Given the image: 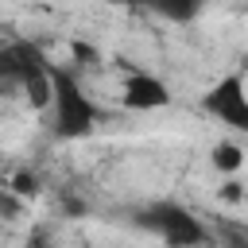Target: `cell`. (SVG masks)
<instances>
[{
	"label": "cell",
	"instance_id": "6da1fadb",
	"mask_svg": "<svg viewBox=\"0 0 248 248\" xmlns=\"http://www.w3.org/2000/svg\"><path fill=\"white\" fill-rule=\"evenodd\" d=\"M50 85H54V97H50V136L54 140H85L97 124H101V105L85 93V85L78 81L74 70H62V66H50Z\"/></svg>",
	"mask_w": 248,
	"mask_h": 248
},
{
	"label": "cell",
	"instance_id": "7a4b0ae2",
	"mask_svg": "<svg viewBox=\"0 0 248 248\" xmlns=\"http://www.w3.org/2000/svg\"><path fill=\"white\" fill-rule=\"evenodd\" d=\"M132 221L147 229L151 236H159L163 248H205L209 244V229L202 225V217H194L178 202H147L132 213Z\"/></svg>",
	"mask_w": 248,
	"mask_h": 248
},
{
	"label": "cell",
	"instance_id": "3957f363",
	"mask_svg": "<svg viewBox=\"0 0 248 248\" xmlns=\"http://www.w3.org/2000/svg\"><path fill=\"white\" fill-rule=\"evenodd\" d=\"M202 108L217 124H225L232 132H248V81H244V74L232 70V74L217 78L202 93Z\"/></svg>",
	"mask_w": 248,
	"mask_h": 248
},
{
	"label": "cell",
	"instance_id": "277c9868",
	"mask_svg": "<svg viewBox=\"0 0 248 248\" xmlns=\"http://www.w3.org/2000/svg\"><path fill=\"white\" fill-rule=\"evenodd\" d=\"M50 70V62H46V54L35 46V43H27V39H16V43H4L0 46V85L8 89V85H23L27 78H35V74H46Z\"/></svg>",
	"mask_w": 248,
	"mask_h": 248
},
{
	"label": "cell",
	"instance_id": "5b68a950",
	"mask_svg": "<svg viewBox=\"0 0 248 248\" xmlns=\"http://www.w3.org/2000/svg\"><path fill=\"white\" fill-rule=\"evenodd\" d=\"M120 101L132 112H155V108H167L174 101V93H170V85L163 78H155L147 70H132L124 78V85H120Z\"/></svg>",
	"mask_w": 248,
	"mask_h": 248
},
{
	"label": "cell",
	"instance_id": "8992f818",
	"mask_svg": "<svg viewBox=\"0 0 248 248\" xmlns=\"http://www.w3.org/2000/svg\"><path fill=\"white\" fill-rule=\"evenodd\" d=\"M143 8L151 16H159L163 23H174V27H186L202 16L205 0H143Z\"/></svg>",
	"mask_w": 248,
	"mask_h": 248
},
{
	"label": "cell",
	"instance_id": "52a82bcc",
	"mask_svg": "<svg viewBox=\"0 0 248 248\" xmlns=\"http://www.w3.org/2000/svg\"><path fill=\"white\" fill-rule=\"evenodd\" d=\"M244 163H248V151H244L236 140H217V143L209 147V167H213L217 174H225V178H232Z\"/></svg>",
	"mask_w": 248,
	"mask_h": 248
},
{
	"label": "cell",
	"instance_id": "ba28073f",
	"mask_svg": "<svg viewBox=\"0 0 248 248\" xmlns=\"http://www.w3.org/2000/svg\"><path fill=\"white\" fill-rule=\"evenodd\" d=\"M19 93H23V101H27L35 112H46V108H50V97H54L50 70H46V74H35V78H27V81L19 85Z\"/></svg>",
	"mask_w": 248,
	"mask_h": 248
},
{
	"label": "cell",
	"instance_id": "9c48e42d",
	"mask_svg": "<svg viewBox=\"0 0 248 248\" xmlns=\"http://www.w3.org/2000/svg\"><path fill=\"white\" fill-rule=\"evenodd\" d=\"M8 186H12L23 202H35V198L43 194V178H39V174H31V170H16V174L8 178Z\"/></svg>",
	"mask_w": 248,
	"mask_h": 248
},
{
	"label": "cell",
	"instance_id": "30bf717a",
	"mask_svg": "<svg viewBox=\"0 0 248 248\" xmlns=\"http://www.w3.org/2000/svg\"><path fill=\"white\" fill-rule=\"evenodd\" d=\"M23 209H27V202H23L8 182H0V221H8V225H12V221H19V217H23Z\"/></svg>",
	"mask_w": 248,
	"mask_h": 248
},
{
	"label": "cell",
	"instance_id": "8fae6325",
	"mask_svg": "<svg viewBox=\"0 0 248 248\" xmlns=\"http://www.w3.org/2000/svg\"><path fill=\"white\" fill-rule=\"evenodd\" d=\"M217 198H221V202H240V198H244V190H240V182H232V178H229V182L217 190Z\"/></svg>",
	"mask_w": 248,
	"mask_h": 248
},
{
	"label": "cell",
	"instance_id": "7c38bea8",
	"mask_svg": "<svg viewBox=\"0 0 248 248\" xmlns=\"http://www.w3.org/2000/svg\"><path fill=\"white\" fill-rule=\"evenodd\" d=\"M0 93H4V85H0Z\"/></svg>",
	"mask_w": 248,
	"mask_h": 248
}]
</instances>
